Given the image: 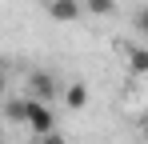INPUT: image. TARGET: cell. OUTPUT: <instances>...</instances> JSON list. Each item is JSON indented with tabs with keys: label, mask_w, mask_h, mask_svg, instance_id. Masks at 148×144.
<instances>
[{
	"label": "cell",
	"mask_w": 148,
	"mask_h": 144,
	"mask_svg": "<svg viewBox=\"0 0 148 144\" xmlns=\"http://www.w3.org/2000/svg\"><path fill=\"white\" fill-rule=\"evenodd\" d=\"M132 24H136V32H140V36H148V4H144V8H136Z\"/></svg>",
	"instance_id": "9"
},
{
	"label": "cell",
	"mask_w": 148,
	"mask_h": 144,
	"mask_svg": "<svg viewBox=\"0 0 148 144\" xmlns=\"http://www.w3.org/2000/svg\"><path fill=\"white\" fill-rule=\"evenodd\" d=\"M28 96L32 100H56V76L52 72H44V68H32L28 72Z\"/></svg>",
	"instance_id": "2"
},
{
	"label": "cell",
	"mask_w": 148,
	"mask_h": 144,
	"mask_svg": "<svg viewBox=\"0 0 148 144\" xmlns=\"http://www.w3.org/2000/svg\"><path fill=\"white\" fill-rule=\"evenodd\" d=\"M64 104H68L72 112L88 108V84H80V80H76V84H68V88H64Z\"/></svg>",
	"instance_id": "4"
},
{
	"label": "cell",
	"mask_w": 148,
	"mask_h": 144,
	"mask_svg": "<svg viewBox=\"0 0 148 144\" xmlns=\"http://www.w3.org/2000/svg\"><path fill=\"white\" fill-rule=\"evenodd\" d=\"M84 4L92 16H112V8H116V0H84Z\"/></svg>",
	"instance_id": "7"
},
{
	"label": "cell",
	"mask_w": 148,
	"mask_h": 144,
	"mask_svg": "<svg viewBox=\"0 0 148 144\" xmlns=\"http://www.w3.org/2000/svg\"><path fill=\"white\" fill-rule=\"evenodd\" d=\"M24 112H28V96L4 100V120H8V124H24Z\"/></svg>",
	"instance_id": "6"
},
{
	"label": "cell",
	"mask_w": 148,
	"mask_h": 144,
	"mask_svg": "<svg viewBox=\"0 0 148 144\" xmlns=\"http://www.w3.org/2000/svg\"><path fill=\"white\" fill-rule=\"evenodd\" d=\"M124 56H128V68L136 72V76H148V48L124 44Z\"/></svg>",
	"instance_id": "5"
},
{
	"label": "cell",
	"mask_w": 148,
	"mask_h": 144,
	"mask_svg": "<svg viewBox=\"0 0 148 144\" xmlns=\"http://www.w3.org/2000/svg\"><path fill=\"white\" fill-rule=\"evenodd\" d=\"M24 128L36 136V132H48V128H56V116H52V108L44 104V100H32L28 96V112H24Z\"/></svg>",
	"instance_id": "1"
},
{
	"label": "cell",
	"mask_w": 148,
	"mask_h": 144,
	"mask_svg": "<svg viewBox=\"0 0 148 144\" xmlns=\"http://www.w3.org/2000/svg\"><path fill=\"white\" fill-rule=\"evenodd\" d=\"M140 132H144V136H148V112H144V116H140Z\"/></svg>",
	"instance_id": "11"
},
{
	"label": "cell",
	"mask_w": 148,
	"mask_h": 144,
	"mask_svg": "<svg viewBox=\"0 0 148 144\" xmlns=\"http://www.w3.org/2000/svg\"><path fill=\"white\" fill-rule=\"evenodd\" d=\"M36 144H68V140H64V132L48 128V132H36Z\"/></svg>",
	"instance_id": "8"
},
{
	"label": "cell",
	"mask_w": 148,
	"mask_h": 144,
	"mask_svg": "<svg viewBox=\"0 0 148 144\" xmlns=\"http://www.w3.org/2000/svg\"><path fill=\"white\" fill-rule=\"evenodd\" d=\"M0 144H4V140H0Z\"/></svg>",
	"instance_id": "12"
},
{
	"label": "cell",
	"mask_w": 148,
	"mask_h": 144,
	"mask_svg": "<svg viewBox=\"0 0 148 144\" xmlns=\"http://www.w3.org/2000/svg\"><path fill=\"white\" fill-rule=\"evenodd\" d=\"M4 92H8V76H4V68H0V100H4Z\"/></svg>",
	"instance_id": "10"
},
{
	"label": "cell",
	"mask_w": 148,
	"mask_h": 144,
	"mask_svg": "<svg viewBox=\"0 0 148 144\" xmlns=\"http://www.w3.org/2000/svg\"><path fill=\"white\" fill-rule=\"evenodd\" d=\"M44 12H48L52 20H60V24H72L76 16L84 12V4H80V0H48Z\"/></svg>",
	"instance_id": "3"
}]
</instances>
